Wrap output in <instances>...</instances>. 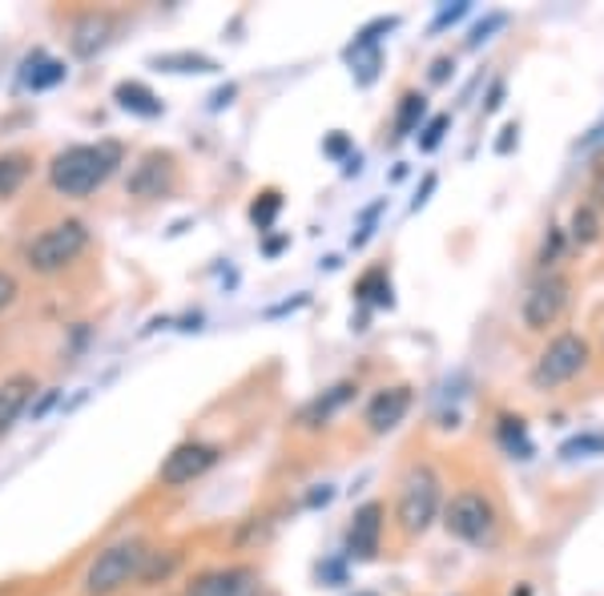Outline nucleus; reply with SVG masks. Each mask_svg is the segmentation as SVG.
I'll list each match as a JSON object with an SVG mask.
<instances>
[{
	"mask_svg": "<svg viewBox=\"0 0 604 596\" xmlns=\"http://www.w3.org/2000/svg\"><path fill=\"white\" fill-rule=\"evenodd\" d=\"M387 508L379 500H367L355 508L351 516V528H347V557L351 560H375L379 557V540L383 528H387Z\"/></svg>",
	"mask_w": 604,
	"mask_h": 596,
	"instance_id": "f8f14e48",
	"label": "nucleus"
},
{
	"mask_svg": "<svg viewBox=\"0 0 604 596\" xmlns=\"http://www.w3.org/2000/svg\"><path fill=\"white\" fill-rule=\"evenodd\" d=\"M383 206H387V202H375L371 210H363V222H359V234L351 239V246H367V239L375 234V218L383 214Z\"/></svg>",
	"mask_w": 604,
	"mask_h": 596,
	"instance_id": "72a5a7b5",
	"label": "nucleus"
},
{
	"mask_svg": "<svg viewBox=\"0 0 604 596\" xmlns=\"http://www.w3.org/2000/svg\"><path fill=\"white\" fill-rule=\"evenodd\" d=\"M359 170H363V158H359V154H351V158L342 161V173H347V178H355Z\"/></svg>",
	"mask_w": 604,
	"mask_h": 596,
	"instance_id": "c03bdc74",
	"label": "nucleus"
},
{
	"mask_svg": "<svg viewBox=\"0 0 604 596\" xmlns=\"http://www.w3.org/2000/svg\"><path fill=\"white\" fill-rule=\"evenodd\" d=\"M178 569H182V552H178V548H149V557H145L137 584H142V588H154V584H170L173 572H178Z\"/></svg>",
	"mask_w": 604,
	"mask_h": 596,
	"instance_id": "5701e85b",
	"label": "nucleus"
},
{
	"mask_svg": "<svg viewBox=\"0 0 604 596\" xmlns=\"http://www.w3.org/2000/svg\"><path fill=\"white\" fill-rule=\"evenodd\" d=\"M355 596H375V593H355Z\"/></svg>",
	"mask_w": 604,
	"mask_h": 596,
	"instance_id": "de8ad7c7",
	"label": "nucleus"
},
{
	"mask_svg": "<svg viewBox=\"0 0 604 596\" xmlns=\"http://www.w3.org/2000/svg\"><path fill=\"white\" fill-rule=\"evenodd\" d=\"M432 190H435V173H427V178H423V186H420V194H415V202H411V210L420 214L423 206H427V198H432Z\"/></svg>",
	"mask_w": 604,
	"mask_h": 596,
	"instance_id": "79ce46f5",
	"label": "nucleus"
},
{
	"mask_svg": "<svg viewBox=\"0 0 604 596\" xmlns=\"http://www.w3.org/2000/svg\"><path fill=\"white\" fill-rule=\"evenodd\" d=\"M444 512V479L427 460H415L408 464V472L399 476V491H395V524L399 532L415 540L423 532L432 528L435 520Z\"/></svg>",
	"mask_w": 604,
	"mask_h": 596,
	"instance_id": "f03ea898",
	"label": "nucleus"
},
{
	"mask_svg": "<svg viewBox=\"0 0 604 596\" xmlns=\"http://www.w3.org/2000/svg\"><path fill=\"white\" fill-rule=\"evenodd\" d=\"M355 303L363 306H379V311H391L395 306V291H391V270L387 266H371L355 279Z\"/></svg>",
	"mask_w": 604,
	"mask_h": 596,
	"instance_id": "a211bd4d",
	"label": "nucleus"
},
{
	"mask_svg": "<svg viewBox=\"0 0 604 596\" xmlns=\"http://www.w3.org/2000/svg\"><path fill=\"white\" fill-rule=\"evenodd\" d=\"M318 576H327V581H339L342 584V564H327V569H318Z\"/></svg>",
	"mask_w": 604,
	"mask_h": 596,
	"instance_id": "49530a36",
	"label": "nucleus"
},
{
	"mask_svg": "<svg viewBox=\"0 0 604 596\" xmlns=\"http://www.w3.org/2000/svg\"><path fill=\"white\" fill-rule=\"evenodd\" d=\"M411 403H415V391L408 384H391L379 387L375 396L367 399V411H363V424H367L371 436H387L395 427L408 419Z\"/></svg>",
	"mask_w": 604,
	"mask_h": 596,
	"instance_id": "9b49d317",
	"label": "nucleus"
},
{
	"mask_svg": "<svg viewBox=\"0 0 604 596\" xmlns=\"http://www.w3.org/2000/svg\"><path fill=\"white\" fill-rule=\"evenodd\" d=\"M278 214H282V190L266 186L263 194H254V202H250V222L258 226V230H270Z\"/></svg>",
	"mask_w": 604,
	"mask_h": 596,
	"instance_id": "a878e982",
	"label": "nucleus"
},
{
	"mask_svg": "<svg viewBox=\"0 0 604 596\" xmlns=\"http://www.w3.org/2000/svg\"><path fill=\"white\" fill-rule=\"evenodd\" d=\"M589 363H592L589 339L577 331H560L552 335L548 343H544V351L536 355L532 372H528V384L536 387V391H556V387L572 384Z\"/></svg>",
	"mask_w": 604,
	"mask_h": 596,
	"instance_id": "39448f33",
	"label": "nucleus"
},
{
	"mask_svg": "<svg viewBox=\"0 0 604 596\" xmlns=\"http://www.w3.org/2000/svg\"><path fill=\"white\" fill-rule=\"evenodd\" d=\"M568 306H572V279L560 270H544L520 303V327L528 335H548L565 318Z\"/></svg>",
	"mask_w": 604,
	"mask_h": 596,
	"instance_id": "0eeeda50",
	"label": "nucleus"
},
{
	"mask_svg": "<svg viewBox=\"0 0 604 596\" xmlns=\"http://www.w3.org/2000/svg\"><path fill=\"white\" fill-rule=\"evenodd\" d=\"M451 73H456V57L444 53V57H435V61H432V69H427V81H432V85H447V81H451Z\"/></svg>",
	"mask_w": 604,
	"mask_h": 596,
	"instance_id": "f704fd0d",
	"label": "nucleus"
},
{
	"mask_svg": "<svg viewBox=\"0 0 604 596\" xmlns=\"http://www.w3.org/2000/svg\"><path fill=\"white\" fill-rule=\"evenodd\" d=\"M342 61L351 65V77H355V85H375V77H379L383 69V49L379 45H347L342 49Z\"/></svg>",
	"mask_w": 604,
	"mask_h": 596,
	"instance_id": "4be33fe9",
	"label": "nucleus"
},
{
	"mask_svg": "<svg viewBox=\"0 0 604 596\" xmlns=\"http://www.w3.org/2000/svg\"><path fill=\"white\" fill-rule=\"evenodd\" d=\"M28 173H33V154H25V149L0 154V198H13L28 182Z\"/></svg>",
	"mask_w": 604,
	"mask_h": 596,
	"instance_id": "393cba45",
	"label": "nucleus"
},
{
	"mask_svg": "<svg viewBox=\"0 0 604 596\" xmlns=\"http://www.w3.org/2000/svg\"><path fill=\"white\" fill-rule=\"evenodd\" d=\"M149 557V544L142 536H121V540L106 544L97 557L89 560V569L81 576V593L85 596H118L130 584H137L142 564Z\"/></svg>",
	"mask_w": 604,
	"mask_h": 596,
	"instance_id": "20e7f679",
	"label": "nucleus"
},
{
	"mask_svg": "<svg viewBox=\"0 0 604 596\" xmlns=\"http://www.w3.org/2000/svg\"><path fill=\"white\" fill-rule=\"evenodd\" d=\"M113 33H118L113 16L85 13L77 25H73V37H69V45H73V53H77L81 61H89V57H97L109 45V40H113Z\"/></svg>",
	"mask_w": 604,
	"mask_h": 596,
	"instance_id": "2eb2a0df",
	"label": "nucleus"
},
{
	"mask_svg": "<svg viewBox=\"0 0 604 596\" xmlns=\"http://www.w3.org/2000/svg\"><path fill=\"white\" fill-rule=\"evenodd\" d=\"M359 396V384L355 379H339L335 387H327V391H318L315 399H306L299 411H294V427L299 431H318V427H327L335 415H339L351 399Z\"/></svg>",
	"mask_w": 604,
	"mask_h": 596,
	"instance_id": "ddd939ff",
	"label": "nucleus"
},
{
	"mask_svg": "<svg viewBox=\"0 0 604 596\" xmlns=\"http://www.w3.org/2000/svg\"><path fill=\"white\" fill-rule=\"evenodd\" d=\"M560 251H565V230H560V226H548V234H544V242H540L536 263L548 270V266L560 263Z\"/></svg>",
	"mask_w": 604,
	"mask_h": 596,
	"instance_id": "cd10ccee",
	"label": "nucleus"
},
{
	"mask_svg": "<svg viewBox=\"0 0 604 596\" xmlns=\"http://www.w3.org/2000/svg\"><path fill=\"white\" fill-rule=\"evenodd\" d=\"M113 101H118L125 113H133V118H145L154 121L166 113V106H161V97L145 85V81H118L113 85Z\"/></svg>",
	"mask_w": 604,
	"mask_h": 596,
	"instance_id": "f3484780",
	"label": "nucleus"
},
{
	"mask_svg": "<svg viewBox=\"0 0 604 596\" xmlns=\"http://www.w3.org/2000/svg\"><path fill=\"white\" fill-rule=\"evenodd\" d=\"M125 161V146L106 137V142H77L53 154L49 161V186L61 198H89L106 186L109 178L121 170Z\"/></svg>",
	"mask_w": 604,
	"mask_h": 596,
	"instance_id": "f257e3e1",
	"label": "nucleus"
},
{
	"mask_svg": "<svg viewBox=\"0 0 604 596\" xmlns=\"http://www.w3.org/2000/svg\"><path fill=\"white\" fill-rule=\"evenodd\" d=\"M282 246H290V239H270V242L263 246V254H266V258H275V254L282 251Z\"/></svg>",
	"mask_w": 604,
	"mask_h": 596,
	"instance_id": "a18cd8bd",
	"label": "nucleus"
},
{
	"mask_svg": "<svg viewBox=\"0 0 604 596\" xmlns=\"http://www.w3.org/2000/svg\"><path fill=\"white\" fill-rule=\"evenodd\" d=\"M496 439L499 448L508 451V455H516V460H532V439H528V424L520 419V415H512V411H504V415H496Z\"/></svg>",
	"mask_w": 604,
	"mask_h": 596,
	"instance_id": "412c9836",
	"label": "nucleus"
},
{
	"mask_svg": "<svg viewBox=\"0 0 604 596\" xmlns=\"http://www.w3.org/2000/svg\"><path fill=\"white\" fill-rule=\"evenodd\" d=\"M516 142H520V125H516V121H508V125L499 130V137H496V154H512Z\"/></svg>",
	"mask_w": 604,
	"mask_h": 596,
	"instance_id": "58836bf2",
	"label": "nucleus"
},
{
	"mask_svg": "<svg viewBox=\"0 0 604 596\" xmlns=\"http://www.w3.org/2000/svg\"><path fill=\"white\" fill-rule=\"evenodd\" d=\"M347 149H351V137H347V133H330L327 142H323V154H327V158H351V154H347Z\"/></svg>",
	"mask_w": 604,
	"mask_h": 596,
	"instance_id": "4c0bfd02",
	"label": "nucleus"
},
{
	"mask_svg": "<svg viewBox=\"0 0 604 596\" xmlns=\"http://www.w3.org/2000/svg\"><path fill=\"white\" fill-rule=\"evenodd\" d=\"M89 242H93V234L81 218H61V222L45 226L37 239L25 242L21 263H25L33 275H40V279H53V275H65L69 266L89 251Z\"/></svg>",
	"mask_w": 604,
	"mask_h": 596,
	"instance_id": "7ed1b4c3",
	"label": "nucleus"
},
{
	"mask_svg": "<svg viewBox=\"0 0 604 596\" xmlns=\"http://www.w3.org/2000/svg\"><path fill=\"white\" fill-rule=\"evenodd\" d=\"M504 97H508V81L496 77L492 85H487V97H484V113H496L499 106H504Z\"/></svg>",
	"mask_w": 604,
	"mask_h": 596,
	"instance_id": "e433bc0d",
	"label": "nucleus"
},
{
	"mask_svg": "<svg viewBox=\"0 0 604 596\" xmlns=\"http://www.w3.org/2000/svg\"><path fill=\"white\" fill-rule=\"evenodd\" d=\"M577 154H604V113L592 121V130L577 142Z\"/></svg>",
	"mask_w": 604,
	"mask_h": 596,
	"instance_id": "473e14b6",
	"label": "nucleus"
},
{
	"mask_svg": "<svg viewBox=\"0 0 604 596\" xmlns=\"http://www.w3.org/2000/svg\"><path fill=\"white\" fill-rule=\"evenodd\" d=\"M222 460V448L218 443H206V439H182L178 448H170V455L161 460L158 467V484L161 488H185V484H194L210 472L214 464Z\"/></svg>",
	"mask_w": 604,
	"mask_h": 596,
	"instance_id": "1a4fd4ad",
	"label": "nucleus"
},
{
	"mask_svg": "<svg viewBox=\"0 0 604 596\" xmlns=\"http://www.w3.org/2000/svg\"><path fill=\"white\" fill-rule=\"evenodd\" d=\"M65 77H69L65 61L49 57L45 49H33V53L25 57V65H21V85H25V89H33V94H45V89L61 85Z\"/></svg>",
	"mask_w": 604,
	"mask_h": 596,
	"instance_id": "dca6fc26",
	"label": "nucleus"
},
{
	"mask_svg": "<svg viewBox=\"0 0 604 596\" xmlns=\"http://www.w3.org/2000/svg\"><path fill=\"white\" fill-rule=\"evenodd\" d=\"M238 89L234 85H226V89H218V94H214V101H210V109H222V106H230V97H234Z\"/></svg>",
	"mask_w": 604,
	"mask_h": 596,
	"instance_id": "37998d69",
	"label": "nucleus"
},
{
	"mask_svg": "<svg viewBox=\"0 0 604 596\" xmlns=\"http://www.w3.org/2000/svg\"><path fill=\"white\" fill-rule=\"evenodd\" d=\"M16 294H21V282H16L13 270H0V311H9L16 303Z\"/></svg>",
	"mask_w": 604,
	"mask_h": 596,
	"instance_id": "c9c22d12",
	"label": "nucleus"
},
{
	"mask_svg": "<svg viewBox=\"0 0 604 596\" xmlns=\"http://www.w3.org/2000/svg\"><path fill=\"white\" fill-rule=\"evenodd\" d=\"M447 125H451V118H447V113H435V118L423 125V130H420V149H423V154L439 149V142L447 137Z\"/></svg>",
	"mask_w": 604,
	"mask_h": 596,
	"instance_id": "c756f323",
	"label": "nucleus"
},
{
	"mask_svg": "<svg viewBox=\"0 0 604 596\" xmlns=\"http://www.w3.org/2000/svg\"><path fill=\"white\" fill-rule=\"evenodd\" d=\"M395 28H399V16H375L371 25L359 28L355 40H351V45H379L383 33H395Z\"/></svg>",
	"mask_w": 604,
	"mask_h": 596,
	"instance_id": "c85d7f7f",
	"label": "nucleus"
},
{
	"mask_svg": "<svg viewBox=\"0 0 604 596\" xmlns=\"http://www.w3.org/2000/svg\"><path fill=\"white\" fill-rule=\"evenodd\" d=\"M178 190V158L170 149H145L125 178V194L137 202H161Z\"/></svg>",
	"mask_w": 604,
	"mask_h": 596,
	"instance_id": "6e6552de",
	"label": "nucleus"
},
{
	"mask_svg": "<svg viewBox=\"0 0 604 596\" xmlns=\"http://www.w3.org/2000/svg\"><path fill=\"white\" fill-rule=\"evenodd\" d=\"M472 13V0H456V4H447V9H439L432 21V33H444L447 25H456V21H463V16Z\"/></svg>",
	"mask_w": 604,
	"mask_h": 596,
	"instance_id": "2f4dec72",
	"label": "nucleus"
},
{
	"mask_svg": "<svg viewBox=\"0 0 604 596\" xmlns=\"http://www.w3.org/2000/svg\"><path fill=\"white\" fill-rule=\"evenodd\" d=\"M258 569L254 564H214L185 581L182 596H258Z\"/></svg>",
	"mask_w": 604,
	"mask_h": 596,
	"instance_id": "9d476101",
	"label": "nucleus"
},
{
	"mask_svg": "<svg viewBox=\"0 0 604 596\" xmlns=\"http://www.w3.org/2000/svg\"><path fill=\"white\" fill-rule=\"evenodd\" d=\"M604 451V431H592V436H572L560 443V455L565 460H577V455H596Z\"/></svg>",
	"mask_w": 604,
	"mask_h": 596,
	"instance_id": "bb28decb",
	"label": "nucleus"
},
{
	"mask_svg": "<svg viewBox=\"0 0 604 596\" xmlns=\"http://www.w3.org/2000/svg\"><path fill=\"white\" fill-rule=\"evenodd\" d=\"M330 500H335V488H330V484H323V488H315L311 496H306V508H327Z\"/></svg>",
	"mask_w": 604,
	"mask_h": 596,
	"instance_id": "a19ab883",
	"label": "nucleus"
},
{
	"mask_svg": "<svg viewBox=\"0 0 604 596\" xmlns=\"http://www.w3.org/2000/svg\"><path fill=\"white\" fill-rule=\"evenodd\" d=\"M439 516H444V528L451 540L472 544V548H484V544L496 540L499 516H496V503L487 500L484 491H475V488L456 491V496L444 503Z\"/></svg>",
	"mask_w": 604,
	"mask_h": 596,
	"instance_id": "423d86ee",
	"label": "nucleus"
},
{
	"mask_svg": "<svg viewBox=\"0 0 604 596\" xmlns=\"http://www.w3.org/2000/svg\"><path fill=\"white\" fill-rule=\"evenodd\" d=\"M601 230H604L601 206L596 202H580L577 210H572V222H568V242L577 251H589V246L601 242Z\"/></svg>",
	"mask_w": 604,
	"mask_h": 596,
	"instance_id": "6ab92c4d",
	"label": "nucleus"
},
{
	"mask_svg": "<svg viewBox=\"0 0 604 596\" xmlns=\"http://www.w3.org/2000/svg\"><path fill=\"white\" fill-rule=\"evenodd\" d=\"M504 25H508V13H487L484 21H480L472 33H468V49H480V45H484V40H492V33H496V28H504Z\"/></svg>",
	"mask_w": 604,
	"mask_h": 596,
	"instance_id": "7c9ffc66",
	"label": "nucleus"
},
{
	"mask_svg": "<svg viewBox=\"0 0 604 596\" xmlns=\"http://www.w3.org/2000/svg\"><path fill=\"white\" fill-rule=\"evenodd\" d=\"M53 403H57V387H49V391H40V399L37 403H33V419H45V415H49V411H53Z\"/></svg>",
	"mask_w": 604,
	"mask_h": 596,
	"instance_id": "ea45409f",
	"label": "nucleus"
},
{
	"mask_svg": "<svg viewBox=\"0 0 604 596\" xmlns=\"http://www.w3.org/2000/svg\"><path fill=\"white\" fill-rule=\"evenodd\" d=\"M33 396H37L33 372H13L9 379H0V436H9L16 419L33 408Z\"/></svg>",
	"mask_w": 604,
	"mask_h": 596,
	"instance_id": "4468645a",
	"label": "nucleus"
},
{
	"mask_svg": "<svg viewBox=\"0 0 604 596\" xmlns=\"http://www.w3.org/2000/svg\"><path fill=\"white\" fill-rule=\"evenodd\" d=\"M423 118H427V97H423L420 89H408V94L399 97V106H395L391 142H403V137H411L415 130H423Z\"/></svg>",
	"mask_w": 604,
	"mask_h": 596,
	"instance_id": "aec40b11",
	"label": "nucleus"
},
{
	"mask_svg": "<svg viewBox=\"0 0 604 596\" xmlns=\"http://www.w3.org/2000/svg\"><path fill=\"white\" fill-rule=\"evenodd\" d=\"M149 65L161 69V73H218V61L206 57V53H194V49L158 53V57H149Z\"/></svg>",
	"mask_w": 604,
	"mask_h": 596,
	"instance_id": "b1692460",
	"label": "nucleus"
}]
</instances>
